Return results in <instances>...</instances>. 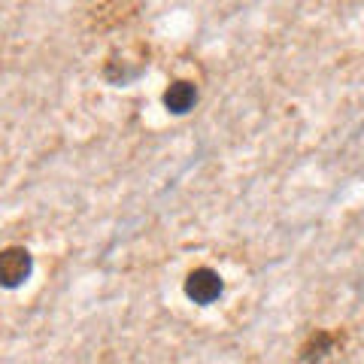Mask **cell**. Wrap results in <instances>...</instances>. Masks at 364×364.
I'll use <instances>...</instances> for the list:
<instances>
[{
	"label": "cell",
	"instance_id": "obj_1",
	"mask_svg": "<svg viewBox=\"0 0 364 364\" xmlns=\"http://www.w3.org/2000/svg\"><path fill=\"white\" fill-rule=\"evenodd\" d=\"M33 273V255L25 246L0 249V289H21Z\"/></svg>",
	"mask_w": 364,
	"mask_h": 364
},
{
	"label": "cell",
	"instance_id": "obj_2",
	"mask_svg": "<svg viewBox=\"0 0 364 364\" xmlns=\"http://www.w3.org/2000/svg\"><path fill=\"white\" fill-rule=\"evenodd\" d=\"M186 298L191 304H198V306H210L222 298V291H225V282L222 277L215 273L213 267H195L186 277Z\"/></svg>",
	"mask_w": 364,
	"mask_h": 364
},
{
	"label": "cell",
	"instance_id": "obj_3",
	"mask_svg": "<svg viewBox=\"0 0 364 364\" xmlns=\"http://www.w3.org/2000/svg\"><path fill=\"white\" fill-rule=\"evenodd\" d=\"M195 104H198V85L195 82L176 79V82L167 85V91H164L167 112H173V116H186V112L195 109Z\"/></svg>",
	"mask_w": 364,
	"mask_h": 364
},
{
	"label": "cell",
	"instance_id": "obj_4",
	"mask_svg": "<svg viewBox=\"0 0 364 364\" xmlns=\"http://www.w3.org/2000/svg\"><path fill=\"white\" fill-rule=\"evenodd\" d=\"M334 346H337L334 334H328V331H316V334H313V337L301 346L298 361H325V358L334 352Z\"/></svg>",
	"mask_w": 364,
	"mask_h": 364
}]
</instances>
